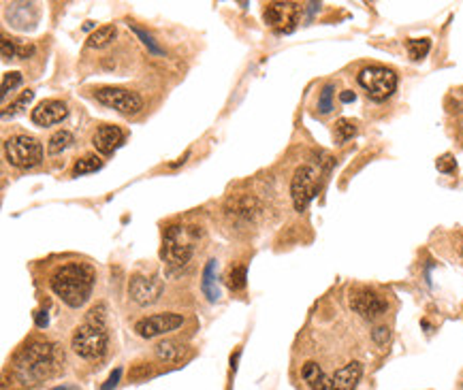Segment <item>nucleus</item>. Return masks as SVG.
<instances>
[{
  "label": "nucleus",
  "instance_id": "1",
  "mask_svg": "<svg viewBox=\"0 0 463 390\" xmlns=\"http://www.w3.org/2000/svg\"><path fill=\"white\" fill-rule=\"evenodd\" d=\"M64 363V354L56 343L32 341L30 345L22 348V352L13 361V373L17 382L24 386H35L43 380L56 375Z\"/></svg>",
  "mask_w": 463,
  "mask_h": 390
},
{
  "label": "nucleus",
  "instance_id": "2",
  "mask_svg": "<svg viewBox=\"0 0 463 390\" xmlns=\"http://www.w3.org/2000/svg\"><path fill=\"white\" fill-rule=\"evenodd\" d=\"M49 286L54 295L73 309L86 305L94 288V269L86 263L62 265L52 273Z\"/></svg>",
  "mask_w": 463,
  "mask_h": 390
},
{
  "label": "nucleus",
  "instance_id": "3",
  "mask_svg": "<svg viewBox=\"0 0 463 390\" xmlns=\"http://www.w3.org/2000/svg\"><path fill=\"white\" fill-rule=\"evenodd\" d=\"M194 241H196V231L194 226H180L173 224L164 231V239H162V250L160 256L173 269L184 267L194 252Z\"/></svg>",
  "mask_w": 463,
  "mask_h": 390
},
{
  "label": "nucleus",
  "instance_id": "4",
  "mask_svg": "<svg viewBox=\"0 0 463 390\" xmlns=\"http://www.w3.org/2000/svg\"><path fill=\"white\" fill-rule=\"evenodd\" d=\"M71 345L75 350L77 357L86 359V361H98L105 357L107 352V333L103 325L96 322H86L81 327H77V331L73 333Z\"/></svg>",
  "mask_w": 463,
  "mask_h": 390
},
{
  "label": "nucleus",
  "instance_id": "5",
  "mask_svg": "<svg viewBox=\"0 0 463 390\" xmlns=\"http://www.w3.org/2000/svg\"><path fill=\"white\" fill-rule=\"evenodd\" d=\"M7 160L17 169H35L43 160V148L35 136L15 134L5 143Z\"/></svg>",
  "mask_w": 463,
  "mask_h": 390
},
{
  "label": "nucleus",
  "instance_id": "6",
  "mask_svg": "<svg viewBox=\"0 0 463 390\" xmlns=\"http://www.w3.org/2000/svg\"><path fill=\"white\" fill-rule=\"evenodd\" d=\"M356 79L372 100H386L397 90V75L386 66H366Z\"/></svg>",
  "mask_w": 463,
  "mask_h": 390
},
{
  "label": "nucleus",
  "instance_id": "7",
  "mask_svg": "<svg viewBox=\"0 0 463 390\" xmlns=\"http://www.w3.org/2000/svg\"><path fill=\"white\" fill-rule=\"evenodd\" d=\"M348 303H350V309L354 313H359L361 318H366V320H376V318H380L389 309L386 299L380 292H376L368 286L352 288L350 297H348Z\"/></svg>",
  "mask_w": 463,
  "mask_h": 390
},
{
  "label": "nucleus",
  "instance_id": "8",
  "mask_svg": "<svg viewBox=\"0 0 463 390\" xmlns=\"http://www.w3.org/2000/svg\"><path fill=\"white\" fill-rule=\"evenodd\" d=\"M94 98L101 104H105V107L120 111L122 116H135L143 107L141 96L124 88H98L94 92Z\"/></svg>",
  "mask_w": 463,
  "mask_h": 390
},
{
  "label": "nucleus",
  "instance_id": "9",
  "mask_svg": "<svg viewBox=\"0 0 463 390\" xmlns=\"http://www.w3.org/2000/svg\"><path fill=\"white\" fill-rule=\"evenodd\" d=\"M265 22L269 24L272 30L284 34V32H292L295 26L299 24L301 17V5L297 3H269L265 5L262 11Z\"/></svg>",
  "mask_w": 463,
  "mask_h": 390
},
{
  "label": "nucleus",
  "instance_id": "10",
  "mask_svg": "<svg viewBox=\"0 0 463 390\" xmlns=\"http://www.w3.org/2000/svg\"><path fill=\"white\" fill-rule=\"evenodd\" d=\"M290 194H292V203L297 211H306L310 201L316 194V171L308 164L299 166L292 175L290 182Z\"/></svg>",
  "mask_w": 463,
  "mask_h": 390
},
{
  "label": "nucleus",
  "instance_id": "11",
  "mask_svg": "<svg viewBox=\"0 0 463 390\" xmlns=\"http://www.w3.org/2000/svg\"><path fill=\"white\" fill-rule=\"evenodd\" d=\"M182 322H184V318L180 313H171V311L154 313V315L141 318V320L135 322V333L143 339H152V337H158V335H164V333H171V331L180 329Z\"/></svg>",
  "mask_w": 463,
  "mask_h": 390
},
{
  "label": "nucleus",
  "instance_id": "12",
  "mask_svg": "<svg viewBox=\"0 0 463 390\" xmlns=\"http://www.w3.org/2000/svg\"><path fill=\"white\" fill-rule=\"evenodd\" d=\"M164 286L158 277H146V275H132L128 283V295L137 305H152L160 299Z\"/></svg>",
  "mask_w": 463,
  "mask_h": 390
},
{
  "label": "nucleus",
  "instance_id": "13",
  "mask_svg": "<svg viewBox=\"0 0 463 390\" xmlns=\"http://www.w3.org/2000/svg\"><path fill=\"white\" fill-rule=\"evenodd\" d=\"M66 116H69V109H66V104L62 100H56V98H47L43 102H39L35 109H32L30 118L37 126H54V124H60Z\"/></svg>",
  "mask_w": 463,
  "mask_h": 390
},
{
  "label": "nucleus",
  "instance_id": "14",
  "mask_svg": "<svg viewBox=\"0 0 463 390\" xmlns=\"http://www.w3.org/2000/svg\"><path fill=\"white\" fill-rule=\"evenodd\" d=\"M224 211L228 216L233 218H242V220H252L258 211H260V203L256 196H250V194H237V196H230L226 203H224Z\"/></svg>",
  "mask_w": 463,
  "mask_h": 390
},
{
  "label": "nucleus",
  "instance_id": "15",
  "mask_svg": "<svg viewBox=\"0 0 463 390\" xmlns=\"http://www.w3.org/2000/svg\"><path fill=\"white\" fill-rule=\"evenodd\" d=\"M122 143H124V132L118 126H111V124L101 126L92 136V146L96 148V152H101V154H111Z\"/></svg>",
  "mask_w": 463,
  "mask_h": 390
},
{
  "label": "nucleus",
  "instance_id": "16",
  "mask_svg": "<svg viewBox=\"0 0 463 390\" xmlns=\"http://www.w3.org/2000/svg\"><path fill=\"white\" fill-rule=\"evenodd\" d=\"M361 375H363V365L354 361L331 375V384H333V390H354Z\"/></svg>",
  "mask_w": 463,
  "mask_h": 390
},
{
  "label": "nucleus",
  "instance_id": "17",
  "mask_svg": "<svg viewBox=\"0 0 463 390\" xmlns=\"http://www.w3.org/2000/svg\"><path fill=\"white\" fill-rule=\"evenodd\" d=\"M301 375L306 380V384L310 386V390H333V384H331V377L318 367V363H306L301 369Z\"/></svg>",
  "mask_w": 463,
  "mask_h": 390
},
{
  "label": "nucleus",
  "instance_id": "18",
  "mask_svg": "<svg viewBox=\"0 0 463 390\" xmlns=\"http://www.w3.org/2000/svg\"><path fill=\"white\" fill-rule=\"evenodd\" d=\"M154 354L162 363H180L184 359V345L175 339H162L154 345Z\"/></svg>",
  "mask_w": 463,
  "mask_h": 390
},
{
  "label": "nucleus",
  "instance_id": "19",
  "mask_svg": "<svg viewBox=\"0 0 463 390\" xmlns=\"http://www.w3.org/2000/svg\"><path fill=\"white\" fill-rule=\"evenodd\" d=\"M246 281H248V271L244 265H235V267H228L226 273H224V283L233 290V292H240L246 288Z\"/></svg>",
  "mask_w": 463,
  "mask_h": 390
},
{
  "label": "nucleus",
  "instance_id": "20",
  "mask_svg": "<svg viewBox=\"0 0 463 390\" xmlns=\"http://www.w3.org/2000/svg\"><path fill=\"white\" fill-rule=\"evenodd\" d=\"M71 146H73V134L69 130H58L47 141V154L49 156H58V154L69 150Z\"/></svg>",
  "mask_w": 463,
  "mask_h": 390
},
{
  "label": "nucleus",
  "instance_id": "21",
  "mask_svg": "<svg viewBox=\"0 0 463 390\" xmlns=\"http://www.w3.org/2000/svg\"><path fill=\"white\" fill-rule=\"evenodd\" d=\"M113 39H116V26H103V28L94 30L90 37H88V47H92V49H103V47H107Z\"/></svg>",
  "mask_w": 463,
  "mask_h": 390
},
{
  "label": "nucleus",
  "instance_id": "22",
  "mask_svg": "<svg viewBox=\"0 0 463 390\" xmlns=\"http://www.w3.org/2000/svg\"><path fill=\"white\" fill-rule=\"evenodd\" d=\"M214 269H216V260H210L205 265V269H203V281H201V288H203V292H205V297L210 301H218V297H220V292L216 288V273H214Z\"/></svg>",
  "mask_w": 463,
  "mask_h": 390
},
{
  "label": "nucleus",
  "instance_id": "23",
  "mask_svg": "<svg viewBox=\"0 0 463 390\" xmlns=\"http://www.w3.org/2000/svg\"><path fill=\"white\" fill-rule=\"evenodd\" d=\"M101 166H103V160H101V158L94 156V154H88V156L79 158V160L73 164V175H75V177H77V175H88V173L98 171Z\"/></svg>",
  "mask_w": 463,
  "mask_h": 390
},
{
  "label": "nucleus",
  "instance_id": "24",
  "mask_svg": "<svg viewBox=\"0 0 463 390\" xmlns=\"http://www.w3.org/2000/svg\"><path fill=\"white\" fill-rule=\"evenodd\" d=\"M406 49L412 60H423L429 54V49H432V41L429 39H410L406 43Z\"/></svg>",
  "mask_w": 463,
  "mask_h": 390
},
{
  "label": "nucleus",
  "instance_id": "25",
  "mask_svg": "<svg viewBox=\"0 0 463 390\" xmlns=\"http://www.w3.org/2000/svg\"><path fill=\"white\" fill-rule=\"evenodd\" d=\"M354 134H356V122L346 120V118L336 122V141L338 143H346V141L352 139Z\"/></svg>",
  "mask_w": 463,
  "mask_h": 390
},
{
  "label": "nucleus",
  "instance_id": "26",
  "mask_svg": "<svg viewBox=\"0 0 463 390\" xmlns=\"http://www.w3.org/2000/svg\"><path fill=\"white\" fill-rule=\"evenodd\" d=\"M333 86H324L322 92H320V98H318V111L320 114H331L333 111Z\"/></svg>",
  "mask_w": 463,
  "mask_h": 390
},
{
  "label": "nucleus",
  "instance_id": "27",
  "mask_svg": "<svg viewBox=\"0 0 463 390\" xmlns=\"http://www.w3.org/2000/svg\"><path fill=\"white\" fill-rule=\"evenodd\" d=\"M128 26L132 28V32L137 34V37H139V39L143 41V45H146V47H148V49H150L152 54H156V56H162V54H164V52H162V47H160V45H158V43L154 41V37H152V34H148V32H146V30H141L139 26H132V24H128Z\"/></svg>",
  "mask_w": 463,
  "mask_h": 390
},
{
  "label": "nucleus",
  "instance_id": "28",
  "mask_svg": "<svg viewBox=\"0 0 463 390\" xmlns=\"http://www.w3.org/2000/svg\"><path fill=\"white\" fill-rule=\"evenodd\" d=\"M32 96H35V92H32V90L22 92V96H19V98H15V100L9 104V107H5L3 116H9V114H11V116H13V114H19L24 107H28V102L32 100Z\"/></svg>",
  "mask_w": 463,
  "mask_h": 390
},
{
  "label": "nucleus",
  "instance_id": "29",
  "mask_svg": "<svg viewBox=\"0 0 463 390\" xmlns=\"http://www.w3.org/2000/svg\"><path fill=\"white\" fill-rule=\"evenodd\" d=\"M22 84V75L19 73H5L3 75V98H7V94L11 90H15Z\"/></svg>",
  "mask_w": 463,
  "mask_h": 390
},
{
  "label": "nucleus",
  "instance_id": "30",
  "mask_svg": "<svg viewBox=\"0 0 463 390\" xmlns=\"http://www.w3.org/2000/svg\"><path fill=\"white\" fill-rule=\"evenodd\" d=\"M0 49H3V58H5V60L17 58V43L11 41L9 37H3V41H0Z\"/></svg>",
  "mask_w": 463,
  "mask_h": 390
},
{
  "label": "nucleus",
  "instance_id": "31",
  "mask_svg": "<svg viewBox=\"0 0 463 390\" xmlns=\"http://www.w3.org/2000/svg\"><path fill=\"white\" fill-rule=\"evenodd\" d=\"M436 166H438V171H440V173H453V171L457 169V160H455V156H453V154H444V156H440V158H438Z\"/></svg>",
  "mask_w": 463,
  "mask_h": 390
},
{
  "label": "nucleus",
  "instance_id": "32",
  "mask_svg": "<svg viewBox=\"0 0 463 390\" xmlns=\"http://www.w3.org/2000/svg\"><path fill=\"white\" fill-rule=\"evenodd\" d=\"M372 339H374L378 345H386L389 339H391V331H389L386 327H378V329L372 331Z\"/></svg>",
  "mask_w": 463,
  "mask_h": 390
},
{
  "label": "nucleus",
  "instance_id": "33",
  "mask_svg": "<svg viewBox=\"0 0 463 390\" xmlns=\"http://www.w3.org/2000/svg\"><path fill=\"white\" fill-rule=\"evenodd\" d=\"M150 363H137L135 367L130 369V377L132 380H141V377H148L150 375Z\"/></svg>",
  "mask_w": 463,
  "mask_h": 390
},
{
  "label": "nucleus",
  "instance_id": "34",
  "mask_svg": "<svg viewBox=\"0 0 463 390\" xmlns=\"http://www.w3.org/2000/svg\"><path fill=\"white\" fill-rule=\"evenodd\" d=\"M120 375H122V369H116V371L109 375V380L103 384V390H113V388L118 386V382H120Z\"/></svg>",
  "mask_w": 463,
  "mask_h": 390
},
{
  "label": "nucleus",
  "instance_id": "35",
  "mask_svg": "<svg viewBox=\"0 0 463 390\" xmlns=\"http://www.w3.org/2000/svg\"><path fill=\"white\" fill-rule=\"evenodd\" d=\"M35 320H37V327H39V329H45V327H47V313H45V311H37Z\"/></svg>",
  "mask_w": 463,
  "mask_h": 390
},
{
  "label": "nucleus",
  "instance_id": "36",
  "mask_svg": "<svg viewBox=\"0 0 463 390\" xmlns=\"http://www.w3.org/2000/svg\"><path fill=\"white\" fill-rule=\"evenodd\" d=\"M354 98H356V96H354V92H350V90H344V92L340 94V100H342V102H354Z\"/></svg>",
  "mask_w": 463,
  "mask_h": 390
},
{
  "label": "nucleus",
  "instance_id": "37",
  "mask_svg": "<svg viewBox=\"0 0 463 390\" xmlns=\"http://www.w3.org/2000/svg\"><path fill=\"white\" fill-rule=\"evenodd\" d=\"M54 390H69V388H54Z\"/></svg>",
  "mask_w": 463,
  "mask_h": 390
},
{
  "label": "nucleus",
  "instance_id": "38",
  "mask_svg": "<svg viewBox=\"0 0 463 390\" xmlns=\"http://www.w3.org/2000/svg\"><path fill=\"white\" fill-rule=\"evenodd\" d=\"M461 390H463V380H461Z\"/></svg>",
  "mask_w": 463,
  "mask_h": 390
},
{
  "label": "nucleus",
  "instance_id": "39",
  "mask_svg": "<svg viewBox=\"0 0 463 390\" xmlns=\"http://www.w3.org/2000/svg\"><path fill=\"white\" fill-rule=\"evenodd\" d=\"M461 107H463V100H461Z\"/></svg>",
  "mask_w": 463,
  "mask_h": 390
},
{
  "label": "nucleus",
  "instance_id": "40",
  "mask_svg": "<svg viewBox=\"0 0 463 390\" xmlns=\"http://www.w3.org/2000/svg\"><path fill=\"white\" fill-rule=\"evenodd\" d=\"M461 254H463V250H461Z\"/></svg>",
  "mask_w": 463,
  "mask_h": 390
}]
</instances>
